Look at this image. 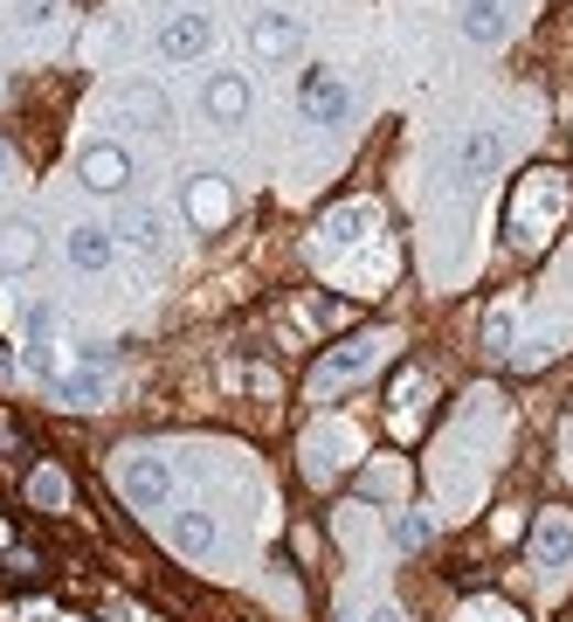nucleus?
<instances>
[{
    "mask_svg": "<svg viewBox=\"0 0 573 622\" xmlns=\"http://www.w3.org/2000/svg\"><path fill=\"white\" fill-rule=\"evenodd\" d=\"M201 104H207V118H215V125H242L249 118V84H242L236 69H215V76H207V90H201Z\"/></svg>",
    "mask_w": 573,
    "mask_h": 622,
    "instance_id": "6e6552de",
    "label": "nucleus"
},
{
    "mask_svg": "<svg viewBox=\"0 0 573 622\" xmlns=\"http://www.w3.org/2000/svg\"><path fill=\"white\" fill-rule=\"evenodd\" d=\"M118 491H125L139 512H166V505H173V463H166V457H125V463H118Z\"/></svg>",
    "mask_w": 573,
    "mask_h": 622,
    "instance_id": "f257e3e1",
    "label": "nucleus"
},
{
    "mask_svg": "<svg viewBox=\"0 0 573 622\" xmlns=\"http://www.w3.org/2000/svg\"><path fill=\"white\" fill-rule=\"evenodd\" d=\"M166 539H173L180 554H207V547H215V518H207V512H173Z\"/></svg>",
    "mask_w": 573,
    "mask_h": 622,
    "instance_id": "ddd939ff",
    "label": "nucleus"
},
{
    "mask_svg": "<svg viewBox=\"0 0 573 622\" xmlns=\"http://www.w3.org/2000/svg\"><path fill=\"white\" fill-rule=\"evenodd\" d=\"M207 42H215V21H207V14H166L160 35H152V49H160L166 63H194V56H207Z\"/></svg>",
    "mask_w": 573,
    "mask_h": 622,
    "instance_id": "20e7f679",
    "label": "nucleus"
},
{
    "mask_svg": "<svg viewBox=\"0 0 573 622\" xmlns=\"http://www.w3.org/2000/svg\"><path fill=\"white\" fill-rule=\"evenodd\" d=\"M111 256H118V236H111V228H104V222H76L69 228V264L76 270H111Z\"/></svg>",
    "mask_w": 573,
    "mask_h": 622,
    "instance_id": "9d476101",
    "label": "nucleus"
},
{
    "mask_svg": "<svg viewBox=\"0 0 573 622\" xmlns=\"http://www.w3.org/2000/svg\"><path fill=\"white\" fill-rule=\"evenodd\" d=\"M111 236L125 249H139V256H160L166 249V215H160V207H125V215L111 222Z\"/></svg>",
    "mask_w": 573,
    "mask_h": 622,
    "instance_id": "0eeeda50",
    "label": "nucleus"
},
{
    "mask_svg": "<svg viewBox=\"0 0 573 622\" xmlns=\"http://www.w3.org/2000/svg\"><path fill=\"white\" fill-rule=\"evenodd\" d=\"M490 167H498V132H471V139L456 146V173H463V180H477V173H490Z\"/></svg>",
    "mask_w": 573,
    "mask_h": 622,
    "instance_id": "2eb2a0df",
    "label": "nucleus"
},
{
    "mask_svg": "<svg viewBox=\"0 0 573 622\" xmlns=\"http://www.w3.org/2000/svg\"><path fill=\"white\" fill-rule=\"evenodd\" d=\"M249 49H256L263 63H291V56H298V21H291V14H256V21H249Z\"/></svg>",
    "mask_w": 573,
    "mask_h": 622,
    "instance_id": "1a4fd4ad",
    "label": "nucleus"
},
{
    "mask_svg": "<svg viewBox=\"0 0 573 622\" xmlns=\"http://www.w3.org/2000/svg\"><path fill=\"white\" fill-rule=\"evenodd\" d=\"M118 111H132L139 125H166V97L152 90V84H125L118 90Z\"/></svg>",
    "mask_w": 573,
    "mask_h": 622,
    "instance_id": "dca6fc26",
    "label": "nucleus"
},
{
    "mask_svg": "<svg viewBox=\"0 0 573 622\" xmlns=\"http://www.w3.org/2000/svg\"><path fill=\"white\" fill-rule=\"evenodd\" d=\"M429 539V518L422 512H394V547H422Z\"/></svg>",
    "mask_w": 573,
    "mask_h": 622,
    "instance_id": "6ab92c4d",
    "label": "nucleus"
},
{
    "mask_svg": "<svg viewBox=\"0 0 573 622\" xmlns=\"http://www.w3.org/2000/svg\"><path fill=\"white\" fill-rule=\"evenodd\" d=\"M194 215H201V222L221 215V173H201V180H194Z\"/></svg>",
    "mask_w": 573,
    "mask_h": 622,
    "instance_id": "f3484780",
    "label": "nucleus"
},
{
    "mask_svg": "<svg viewBox=\"0 0 573 622\" xmlns=\"http://www.w3.org/2000/svg\"><path fill=\"white\" fill-rule=\"evenodd\" d=\"M29 264H35V228L29 222H8V228H0V277L29 270Z\"/></svg>",
    "mask_w": 573,
    "mask_h": 622,
    "instance_id": "4468645a",
    "label": "nucleus"
},
{
    "mask_svg": "<svg viewBox=\"0 0 573 622\" xmlns=\"http://www.w3.org/2000/svg\"><path fill=\"white\" fill-rule=\"evenodd\" d=\"M374 222V207H338V215L325 222V236H338V243H346V228H367Z\"/></svg>",
    "mask_w": 573,
    "mask_h": 622,
    "instance_id": "4be33fe9",
    "label": "nucleus"
},
{
    "mask_svg": "<svg viewBox=\"0 0 573 622\" xmlns=\"http://www.w3.org/2000/svg\"><path fill=\"white\" fill-rule=\"evenodd\" d=\"M463 35H471V42H505V14H511V0H463Z\"/></svg>",
    "mask_w": 573,
    "mask_h": 622,
    "instance_id": "f8f14e48",
    "label": "nucleus"
},
{
    "mask_svg": "<svg viewBox=\"0 0 573 622\" xmlns=\"http://www.w3.org/2000/svg\"><path fill=\"white\" fill-rule=\"evenodd\" d=\"M8 173H14V152H8V146H0V180H8Z\"/></svg>",
    "mask_w": 573,
    "mask_h": 622,
    "instance_id": "b1692460",
    "label": "nucleus"
},
{
    "mask_svg": "<svg viewBox=\"0 0 573 622\" xmlns=\"http://www.w3.org/2000/svg\"><path fill=\"white\" fill-rule=\"evenodd\" d=\"M14 21L21 29H48V21H56V0H14Z\"/></svg>",
    "mask_w": 573,
    "mask_h": 622,
    "instance_id": "412c9836",
    "label": "nucleus"
},
{
    "mask_svg": "<svg viewBox=\"0 0 573 622\" xmlns=\"http://www.w3.org/2000/svg\"><path fill=\"white\" fill-rule=\"evenodd\" d=\"M76 367H90V374H111V367H118V346H104V340L76 346Z\"/></svg>",
    "mask_w": 573,
    "mask_h": 622,
    "instance_id": "aec40b11",
    "label": "nucleus"
},
{
    "mask_svg": "<svg viewBox=\"0 0 573 622\" xmlns=\"http://www.w3.org/2000/svg\"><path fill=\"white\" fill-rule=\"evenodd\" d=\"M532 567L539 575H560V567H573V518L566 512H545L539 533H532Z\"/></svg>",
    "mask_w": 573,
    "mask_h": 622,
    "instance_id": "39448f33",
    "label": "nucleus"
},
{
    "mask_svg": "<svg viewBox=\"0 0 573 622\" xmlns=\"http://www.w3.org/2000/svg\"><path fill=\"white\" fill-rule=\"evenodd\" d=\"M76 180H84L90 194H125V180H132V152L111 146V139H90L76 152Z\"/></svg>",
    "mask_w": 573,
    "mask_h": 622,
    "instance_id": "f03ea898",
    "label": "nucleus"
},
{
    "mask_svg": "<svg viewBox=\"0 0 573 622\" xmlns=\"http://www.w3.org/2000/svg\"><path fill=\"white\" fill-rule=\"evenodd\" d=\"M380 346H387L380 332H359V340H346V346H332V353H325V367H318V387H338V380H359V374L374 367V353H380Z\"/></svg>",
    "mask_w": 573,
    "mask_h": 622,
    "instance_id": "423d86ee",
    "label": "nucleus"
},
{
    "mask_svg": "<svg viewBox=\"0 0 573 622\" xmlns=\"http://www.w3.org/2000/svg\"><path fill=\"white\" fill-rule=\"evenodd\" d=\"M29 498H35V505H63V498H69L63 471H35V478H29Z\"/></svg>",
    "mask_w": 573,
    "mask_h": 622,
    "instance_id": "a211bd4d",
    "label": "nucleus"
},
{
    "mask_svg": "<svg viewBox=\"0 0 573 622\" xmlns=\"http://www.w3.org/2000/svg\"><path fill=\"white\" fill-rule=\"evenodd\" d=\"M48 395L69 401V408H97V401H111V374L76 367V374H56V380H48Z\"/></svg>",
    "mask_w": 573,
    "mask_h": 622,
    "instance_id": "9b49d317",
    "label": "nucleus"
},
{
    "mask_svg": "<svg viewBox=\"0 0 573 622\" xmlns=\"http://www.w3.org/2000/svg\"><path fill=\"white\" fill-rule=\"evenodd\" d=\"M14 374H21V360H14V346H8V340H0V380H14Z\"/></svg>",
    "mask_w": 573,
    "mask_h": 622,
    "instance_id": "5701e85b",
    "label": "nucleus"
},
{
    "mask_svg": "<svg viewBox=\"0 0 573 622\" xmlns=\"http://www.w3.org/2000/svg\"><path fill=\"white\" fill-rule=\"evenodd\" d=\"M298 104H304V118H311V125H346L353 90H346V76H338V69H304Z\"/></svg>",
    "mask_w": 573,
    "mask_h": 622,
    "instance_id": "7ed1b4c3",
    "label": "nucleus"
}]
</instances>
